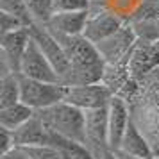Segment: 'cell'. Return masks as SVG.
I'll return each instance as SVG.
<instances>
[{"mask_svg": "<svg viewBox=\"0 0 159 159\" xmlns=\"http://www.w3.org/2000/svg\"><path fill=\"white\" fill-rule=\"evenodd\" d=\"M22 102V91H20V75L15 72L4 73L0 77V109L15 106Z\"/></svg>", "mask_w": 159, "mask_h": 159, "instance_id": "5bb4252c", "label": "cell"}, {"mask_svg": "<svg viewBox=\"0 0 159 159\" xmlns=\"http://www.w3.org/2000/svg\"><path fill=\"white\" fill-rule=\"evenodd\" d=\"M118 150H122L138 159H152L156 156V150L152 148V145L148 143V139L145 138V134L141 132V129L136 125L134 120H130Z\"/></svg>", "mask_w": 159, "mask_h": 159, "instance_id": "7c38bea8", "label": "cell"}, {"mask_svg": "<svg viewBox=\"0 0 159 159\" xmlns=\"http://www.w3.org/2000/svg\"><path fill=\"white\" fill-rule=\"evenodd\" d=\"M89 11H75V13H54L52 18L45 23V27L52 32L65 36H79L86 29Z\"/></svg>", "mask_w": 159, "mask_h": 159, "instance_id": "8fae6325", "label": "cell"}, {"mask_svg": "<svg viewBox=\"0 0 159 159\" xmlns=\"http://www.w3.org/2000/svg\"><path fill=\"white\" fill-rule=\"evenodd\" d=\"M113 89L104 82L93 84H79V86H65V102L72 104L75 107L82 109H97L106 107L109 100L113 98Z\"/></svg>", "mask_w": 159, "mask_h": 159, "instance_id": "3957f363", "label": "cell"}, {"mask_svg": "<svg viewBox=\"0 0 159 159\" xmlns=\"http://www.w3.org/2000/svg\"><path fill=\"white\" fill-rule=\"evenodd\" d=\"M23 2L29 9L34 23L45 25L54 15V2L52 0H23Z\"/></svg>", "mask_w": 159, "mask_h": 159, "instance_id": "9a60e30c", "label": "cell"}, {"mask_svg": "<svg viewBox=\"0 0 159 159\" xmlns=\"http://www.w3.org/2000/svg\"><path fill=\"white\" fill-rule=\"evenodd\" d=\"M29 30H30L32 39L39 45V48L43 50V54L52 63V66L56 68L59 79H61V82H63L65 77L70 73L72 66H70V61H68V57H66V54H65V50H63L61 43L56 39V36L52 34L50 30L47 29L45 25H41V23H32V25L29 27Z\"/></svg>", "mask_w": 159, "mask_h": 159, "instance_id": "5b68a950", "label": "cell"}, {"mask_svg": "<svg viewBox=\"0 0 159 159\" xmlns=\"http://www.w3.org/2000/svg\"><path fill=\"white\" fill-rule=\"evenodd\" d=\"M34 115H36V111L23 102H18L15 106H9V107H2L0 109V127L16 130L23 123L29 122Z\"/></svg>", "mask_w": 159, "mask_h": 159, "instance_id": "4fadbf2b", "label": "cell"}, {"mask_svg": "<svg viewBox=\"0 0 159 159\" xmlns=\"http://www.w3.org/2000/svg\"><path fill=\"white\" fill-rule=\"evenodd\" d=\"M30 41V30L29 27H22L13 32H6L0 38V66L2 75L9 72H20V63L27 45Z\"/></svg>", "mask_w": 159, "mask_h": 159, "instance_id": "277c9868", "label": "cell"}, {"mask_svg": "<svg viewBox=\"0 0 159 159\" xmlns=\"http://www.w3.org/2000/svg\"><path fill=\"white\" fill-rule=\"evenodd\" d=\"M0 159H30V157L27 156V152L23 150L22 147H15L13 150L0 154Z\"/></svg>", "mask_w": 159, "mask_h": 159, "instance_id": "7402d4cb", "label": "cell"}, {"mask_svg": "<svg viewBox=\"0 0 159 159\" xmlns=\"http://www.w3.org/2000/svg\"><path fill=\"white\" fill-rule=\"evenodd\" d=\"M0 11L20 18L27 27H30L34 23V20H32V16H30L29 9H27L23 0H0Z\"/></svg>", "mask_w": 159, "mask_h": 159, "instance_id": "2e32d148", "label": "cell"}, {"mask_svg": "<svg viewBox=\"0 0 159 159\" xmlns=\"http://www.w3.org/2000/svg\"><path fill=\"white\" fill-rule=\"evenodd\" d=\"M130 120L132 118H130L127 102L122 97L113 95V98L107 104V145L113 152L120 148Z\"/></svg>", "mask_w": 159, "mask_h": 159, "instance_id": "52a82bcc", "label": "cell"}, {"mask_svg": "<svg viewBox=\"0 0 159 159\" xmlns=\"http://www.w3.org/2000/svg\"><path fill=\"white\" fill-rule=\"evenodd\" d=\"M16 147H32V145H54V134L45 127L43 120L38 113L27 123H23L20 129L13 130Z\"/></svg>", "mask_w": 159, "mask_h": 159, "instance_id": "30bf717a", "label": "cell"}, {"mask_svg": "<svg viewBox=\"0 0 159 159\" xmlns=\"http://www.w3.org/2000/svg\"><path fill=\"white\" fill-rule=\"evenodd\" d=\"M27 152L30 159H63L57 145H32V147H22Z\"/></svg>", "mask_w": 159, "mask_h": 159, "instance_id": "e0dca14e", "label": "cell"}, {"mask_svg": "<svg viewBox=\"0 0 159 159\" xmlns=\"http://www.w3.org/2000/svg\"><path fill=\"white\" fill-rule=\"evenodd\" d=\"M86 147L95 154L97 150L109 148L107 145V106L84 111ZM111 150V148H109Z\"/></svg>", "mask_w": 159, "mask_h": 159, "instance_id": "9c48e42d", "label": "cell"}, {"mask_svg": "<svg viewBox=\"0 0 159 159\" xmlns=\"http://www.w3.org/2000/svg\"><path fill=\"white\" fill-rule=\"evenodd\" d=\"M22 27H27V25H25L20 18L9 15V13H2V11H0V30H2V34L18 30V29H22Z\"/></svg>", "mask_w": 159, "mask_h": 159, "instance_id": "ffe728a7", "label": "cell"}, {"mask_svg": "<svg viewBox=\"0 0 159 159\" xmlns=\"http://www.w3.org/2000/svg\"><path fill=\"white\" fill-rule=\"evenodd\" d=\"M20 75L29 77V79L36 80H45V82H61L56 68L52 66V63L47 59V56L43 54V50L39 48V45L32 39L27 45V50L23 54L22 63H20ZM63 84V82H61Z\"/></svg>", "mask_w": 159, "mask_h": 159, "instance_id": "8992f818", "label": "cell"}, {"mask_svg": "<svg viewBox=\"0 0 159 159\" xmlns=\"http://www.w3.org/2000/svg\"><path fill=\"white\" fill-rule=\"evenodd\" d=\"M43 120L45 127L54 136L72 139L77 143L86 145V129H84V111L75 107L68 102L61 100L50 107L36 111Z\"/></svg>", "mask_w": 159, "mask_h": 159, "instance_id": "6da1fadb", "label": "cell"}, {"mask_svg": "<svg viewBox=\"0 0 159 159\" xmlns=\"http://www.w3.org/2000/svg\"><path fill=\"white\" fill-rule=\"evenodd\" d=\"M54 13H75V11H91V0H52Z\"/></svg>", "mask_w": 159, "mask_h": 159, "instance_id": "ac0fdd59", "label": "cell"}, {"mask_svg": "<svg viewBox=\"0 0 159 159\" xmlns=\"http://www.w3.org/2000/svg\"><path fill=\"white\" fill-rule=\"evenodd\" d=\"M20 91L22 102L34 111H41L65 100V84L61 82H45L20 75Z\"/></svg>", "mask_w": 159, "mask_h": 159, "instance_id": "7a4b0ae2", "label": "cell"}, {"mask_svg": "<svg viewBox=\"0 0 159 159\" xmlns=\"http://www.w3.org/2000/svg\"><path fill=\"white\" fill-rule=\"evenodd\" d=\"M139 4H141V0H106L104 7L111 9L118 16H125V15L134 13L139 7Z\"/></svg>", "mask_w": 159, "mask_h": 159, "instance_id": "d6986e66", "label": "cell"}, {"mask_svg": "<svg viewBox=\"0 0 159 159\" xmlns=\"http://www.w3.org/2000/svg\"><path fill=\"white\" fill-rule=\"evenodd\" d=\"M123 27L122 16L113 13L111 9H100V11H89V18H88L86 29L82 32V36H86L91 43H100L107 38L115 36L118 30Z\"/></svg>", "mask_w": 159, "mask_h": 159, "instance_id": "ba28073f", "label": "cell"}, {"mask_svg": "<svg viewBox=\"0 0 159 159\" xmlns=\"http://www.w3.org/2000/svg\"><path fill=\"white\" fill-rule=\"evenodd\" d=\"M0 132H2V143H0V154H6V152L13 150V148L16 147L15 134H13V130L4 129V127H0Z\"/></svg>", "mask_w": 159, "mask_h": 159, "instance_id": "44dd1931", "label": "cell"}]
</instances>
